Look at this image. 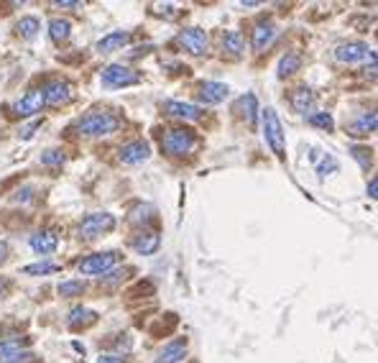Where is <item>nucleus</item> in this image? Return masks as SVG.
Returning <instances> with one entry per match:
<instances>
[{
    "label": "nucleus",
    "instance_id": "nucleus-1",
    "mask_svg": "<svg viewBox=\"0 0 378 363\" xmlns=\"http://www.w3.org/2000/svg\"><path fill=\"white\" fill-rule=\"evenodd\" d=\"M120 128V118L118 115H112L107 110H92L87 115H82L77 123V131L82 136H92V139H98V136H110Z\"/></svg>",
    "mask_w": 378,
    "mask_h": 363
},
{
    "label": "nucleus",
    "instance_id": "nucleus-2",
    "mask_svg": "<svg viewBox=\"0 0 378 363\" xmlns=\"http://www.w3.org/2000/svg\"><path fill=\"white\" fill-rule=\"evenodd\" d=\"M261 113V123H263V136H266L268 146H271V151L279 159H284V126H281L279 115H276V110L273 108H263Z\"/></svg>",
    "mask_w": 378,
    "mask_h": 363
},
{
    "label": "nucleus",
    "instance_id": "nucleus-3",
    "mask_svg": "<svg viewBox=\"0 0 378 363\" xmlns=\"http://www.w3.org/2000/svg\"><path fill=\"white\" fill-rule=\"evenodd\" d=\"M197 144H200V141H197L195 131H189V128H174V131H169L162 141L164 151L171 156L192 154V151L197 148Z\"/></svg>",
    "mask_w": 378,
    "mask_h": 363
},
{
    "label": "nucleus",
    "instance_id": "nucleus-4",
    "mask_svg": "<svg viewBox=\"0 0 378 363\" xmlns=\"http://www.w3.org/2000/svg\"><path fill=\"white\" fill-rule=\"evenodd\" d=\"M141 77L133 70H128L123 64H107L103 70V87L107 90H118V87H131V84H138Z\"/></svg>",
    "mask_w": 378,
    "mask_h": 363
},
{
    "label": "nucleus",
    "instance_id": "nucleus-5",
    "mask_svg": "<svg viewBox=\"0 0 378 363\" xmlns=\"http://www.w3.org/2000/svg\"><path fill=\"white\" fill-rule=\"evenodd\" d=\"M115 228V217L110 212H92L79 223V236L82 238H98L103 233H110Z\"/></svg>",
    "mask_w": 378,
    "mask_h": 363
},
{
    "label": "nucleus",
    "instance_id": "nucleus-6",
    "mask_svg": "<svg viewBox=\"0 0 378 363\" xmlns=\"http://www.w3.org/2000/svg\"><path fill=\"white\" fill-rule=\"evenodd\" d=\"M118 261V253L115 251H103V253H92L84 261H79V274L84 276H98V274H107Z\"/></svg>",
    "mask_w": 378,
    "mask_h": 363
},
{
    "label": "nucleus",
    "instance_id": "nucleus-7",
    "mask_svg": "<svg viewBox=\"0 0 378 363\" xmlns=\"http://www.w3.org/2000/svg\"><path fill=\"white\" fill-rule=\"evenodd\" d=\"M176 44L184 51H189V54L200 56L207 51V34H204L202 28H184L182 34L176 36Z\"/></svg>",
    "mask_w": 378,
    "mask_h": 363
},
{
    "label": "nucleus",
    "instance_id": "nucleus-8",
    "mask_svg": "<svg viewBox=\"0 0 378 363\" xmlns=\"http://www.w3.org/2000/svg\"><path fill=\"white\" fill-rule=\"evenodd\" d=\"M373 49H368V44L363 42H348V44H340L335 49V59L340 64H358L368 59Z\"/></svg>",
    "mask_w": 378,
    "mask_h": 363
},
{
    "label": "nucleus",
    "instance_id": "nucleus-9",
    "mask_svg": "<svg viewBox=\"0 0 378 363\" xmlns=\"http://www.w3.org/2000/svg\"><path fill=\"white\" fill-rule=\"evenodd\" d=\"M151 156V146L146 141H131L126 146L120 148V161L128 164V167H136V164H143Z\"/></svg>",
    "mask_w": 378,
    "mask_h": 363
},
{
    "label": "nucleus",
    "instance_id": "nucleus-10",
    "mask_svg": "<svg viewBox=\"0 0 378 363\" xmlns=\"http://www.w3.org/2000/svg\"><path fill=\"white\" fill-rule=\"evenodd\" d=\"M21 343L26 340H3L0 343V363H28L34 358L31 350H21Z\"/></svg>",
    "mask_w": 378,
    "mask_h": 363
},
{
    "label": "nucleus",
    "instance_id": "nucleus-11",
    "mask_svg": "<svg viewBox=\"0 0 378 363\" xmlns=\"http://www.w3.org/2000/svg\"><path fill=\"white\" fill-rule=\"evenodd\" d=\"M44 92V103L46 105H64L72 100V84L70 82H49L41 87Z\"/></svg>",
    "mask_w": 378,
    "mask_h": 363
},
{
    "label": "nucleus",
    "instance_id": "nucleus-12",
    "mask_svg": "<svg viewBox=\"0 0 378 363\" xmlns=\"http://www.w3.org/2000/svg\"><path fill=\"white\" fill-rule=\"evenodd\" d=\"M44 92L41 90H31V92H26L18 103L13 105V110L21 115V118H28V115H36V113H41V108H44Z\"/></svg>",
    "mask_w": 378,
    "mask_h": 363
},
{
    "label": "nucleus",
    "instance_id": "nucleus-13",
    "mask_svg": "<svg viewBox=\"0 0 378 363\" xmlns=\"http://www.w3.org/2000/svg\"><path fill=\"white\" fill-rule=\"evenodd\" d=\"M162 108L169 113V115H174V118H182V120H200V118H202V108H200V105H192V103L167 100Z\"/></svg>",
    "mask_w": 378,
    "mask_h": 363
},
{
    "label": "nucleus",
    "instance_id": "nucleus-14",
    "mask_svg": "<svg viewBox=\"0 0 378 363\" xmlns=\"http://www.w3.org/2000/svg\"><path fill=\"white\" fill-rule=\"evenodd\" d=\"M131 246H133V251L141 253V256H151V253L159 251L162 238H159V233H154V231H141V233H136V236H133Z\"/></svg>",
    "mask_w": 378,
    "mask_h": 363
},
{
    "label": "nucleus",
    "instance_id": "nucleus-15",
    "mask_svg": "<svg viewBox=\"0 0 378 363\" xmlns=\"http://www.w3.org/2000/svg\"><path fill=\"white\" fill-rule=\"evenodd\" d=\"M228 95H230V87L223 82H204L202 87H200V100H202L204 105L223 103Z\"/></svg>",
    "mask_w": 378,
    "mask_h": 363
},
{
    "label": "nucleus",
    "instance_id": "nucleus-16",
    "mask_svg": "<svg viewBox=\"0 0 378 363\" xmlns=\"http://www.w3.org/2000/svg\"><path fill=\"white\" fill-rule=\"evenodd\" d=\"M128 42H131V34H128V31H110V34L103 36L98 42V51L100 54H112V51L123 49Z\"/></svg>",
    "mask_w": 378,
    "mask_h": 363
},
{
    "label": "nucleus",
    "instance_id": "nucleus-17",
    "mask_svg": "<svg viewBox=\"0 0 378 363\" xmlns=\"http://www.w3.org/2000/svg\"><path fill=\"white\" fill-rule=\"evenodd\" d=\"M273 39H276V26H273V23H259V26L253 28L251 44H253V49L256 51H263V49L271 46Z\"/></svg>",
    "mask_w": 378,
    "mask_h": 363
},
{
    "label": "nucleus",
    "instance_id": "nucleus-18",
    "mask_svg": "<svg viewBox=\"0 0 378 363\" xmlns=\"http://www.w3.org/2000/svg\"><path fill=\"white\" fill-rule=\"evenodd\" d=\"M31 248H34L36 253H41V256H46V253H54L56 246H59V238H56V233L51 231H39L36 236H31Z\"/></svg>",
    "mask_w": 378,
    "mask_h": 363
},
{
    "label": "nucleus",
    "instance_id": "nucleus-19",
    "mask_svg": "<svg viewBox=\"0 0 378 363\" xmlns=\"http://www.w3.org/2000/svg\"><path fill=\"white\" fill-rule=\"evenodd\" d=\"M184 356H187V340H171L164 345L156 363H179Z\"/></svg>",
    "mask_w": 378,
    "mask_h": 363
},
{
    "label": "nucleus",
    "instance_id": "nucleus-20",
    "mask_svg": "<svg viewBox=\"0 0 378 363\" xmlns=\"http://www.w3.org/2000/svg\"><path fill=\"white\" fill-rule=\"evenodd\" d=\"M292 108H294L296 113H312V108H315V92L309 90V87H296L294 92H292Z\"/></svg>",
    "mask_w": 378,
    "mask_h": 363
},
{
    "label": "nucleus",
    "instance_id": "nucleus-21",
    "mask_svg": "<svg viewBox=\"0 0 378 363\" xmlns=\"http://www.w3.org/2000/svg\"><path fill=\"white\" fill-rule=\"evenodd\" d=\"M98 320V312H92V310L87 307H74L70 312V328L72 330H79V328H87V325H92V322Z\"/></svg>",
    "mask_w": 378,
    "mask_h": 363
},
{
    "label": "nucleus",
    "instance_id": "nucleus-22",
    "mask_svg": "<svg viewBox=\"0 0 378 363\" xmlns=\"http://www.w3.org/2000/svg\"><path fill=\"white\" fill-rule=\"evenodd\" d=\"M376 113H365V115H360V118L356 120L351 126V136H356V139H360V136H368V133H376Z\"/></svg>",
    "mask_w": 378,
    "mask_h": 363
},
{
    "label": "nucleus",
    "instance_id": "nucleus-23",
    "mask_svg": "<svg viewBox=\"0 0 378 363\" xmlns=\"http://www.w3.org/2000/svg\"><path fill=\"white\" fill-rule=\"evenodd\" d=\"M240 108H243L245 123L253 128L256 126V120H259V103H256V95H253V92L243 95V98H240Z\"/></svg>",
    "mask_w": 378,
    "mask_h": 363
},
{
    "label": "nucleus",
    "instance_id": "nucleus-24",
    "mask_svg": "<svg viewBox=\"0 0 378 363\" xmlns=\"http://www.w3.org/2000/svg\"><path fill=\"white\" fill-rule=\"evenodd\" d=\"M223 49L228 51V54H235V56H238L240 51L245 49L243 34H240V31H225V36H223Z\"/></svg>",
    "mask_w": 378,
    "mask_h": 363
},
{
    "label": "nucleus",
    "instance_id": "nucleus-25",
    "mask_svg": "<svg viewBox=\"0 0 378 363\" xmlns=\"http://www.w3.org/2000/svg\"><path fill=\"white\" fill-rule=\"evenodd\" d=\"M70 31H72V23L67 21V18H54V21L49 23V36L51 42H67L70 39Z\"/></svg>",
    "mask_w": 378,
    "mask_h": 363
},
{
    "label": "nucleus",
    "instance_id": "nucleus-26",
    "mask_svg": "<svg viewBox=\"0 0 378 363\" xmlns=\"http://www.w3.org/2000/svg\"><path fill=\"white\" fill-rule=\"evenodd\" d=\"M301 67V56L296 54V51H289L287 56H281V62H279V77H289V75H294L296 70Z\"/></svg>",
    "mask_w": 378,
    "mask_h": 363
},
{
    "label": "nucleus",
    "instance_id": "nucleus-27",
    "mask_svg": "<svg viewBox=\"0 0 378 363\" xmlns=\"http://www.w3.org/2000/svg\"><path fill=\"white\" fill-rule=\"evenodd\" d=\"M39 28H41L39 18H34V15H26V18H21V21H18L15 31H18V34H21L23 39H34V36L39 34Z\"/></svg>",
    "mask_w": 378,
    "mask_h": 363
},
{
    "label": "nucleus",
    "instance_id": "nucleus-28",
    "mask_svg": "<svg viewBox=\"0 0 378 363\" xmlns=\"http://www.w3.org/2000/svg\"><path fill=\"white\" fill-rule=\"evenodd\" d=\"M54 272H59V266H56L54 261H39V264L23 266V274H28V276H39V274H54Z\"/></svg>",
    "mask_w": 378,
    "mask_h": 363
},
{
    "label": "nucleus",
    "instance_id": "nucleus-29",
    "mask_svg": "<svg viewBox=\"0 0 378 363\" xmlns=\"http://www.w3.org/2000/svg\"><path fill=\"white\" fill-rule=\"evenodd\" d=\"M82 292H84L82 279H67L59 284V294H62V297H79Z\"/></svg>",
    "mask_w": 378,
    "mask_h": 363
},
{
    "label": "nucleus",
    "instance_id": "nucleus-30",
    "mask_svg": "<svg viewBox=\"0 0 378 363\" xmlns=\"http://www.w3.org/2000/svg\"><path fill=\"white\" fill-rule=\"evenodd\" d=\"M309 123L315 128H322V131H332V128H335V120H332L330 113H312V115H309Z\"/></svg>",
    "mask_w": 378,
    "mask_h": 363
},
{
    "label": "nucleus",
    "instance_id": "nucleus-31",
    "mask_svg": "<svg viewBox=\"0 0 378 363\" xmlns=\"http://www.w3.org/2000/svg\"><path fill=\"white\" fill-rule=\"evenodd\" d=\"M351 154H353V159H356L363 169H368V167H371V164H373V156H371L373 151H371V148H365V146H353V148H351Z\"/></svg>",
    "mask_w": 378,
    "mask_h": 363
},
{
    "label": "nucleus",
    "instance_id": "nucleus-32",
    "mask_svg": "<svg viewBox=\"0 0 378 363\" xmlns=\"http://www.w3.org/2000/svg\"><path fill=\"white\" fill-rule=\"evenodd\" d=\"M62 161H64V151H56V148H51V151H46V154L41 156L44 167H59Z\"/></svg>",
    "mask_w": 378,
    "mask_h": 363
},
{
    "label": "nucleus",
    "instance_id": "nucleus-33",
    "mask_svg": "<svg viewBox=\"0 0 378 363\" xmlns=\"http://www.w3.org/2000/svg\"><path fill=\"white\" fill-rule=\"evenodd\" d=\"M332 169H337V159H335V156H325L322 164L317 167V177H320V179H325V177H327V172H332Z\"/></svg>",
    "mask_w": 378,
    "mask_h": 363
},
{
    "label": "nucleus",
    "instance_id": "nucleus-34",
    "mask_svg": "<svg viewBox=\"0 0 378 363\" xmlns=\"http://www.w3.org/2000/svg\"><path fill=\"white\" fill-rule=\"evenodd\" d=\"M98 363H126V358L118 356V353H103V356L98 358Z\"/></svg>",
    "mask_w": 378,
    "mask_h": 363
},
{
    "label": "nucleus",
    "instance_id": "nucleus-35",
    "mask_svg": "<svg viewBox=\"0 0 378 363\" xmlns=\"http://www.w3.org/2000/svg\"><path fill=\"white\" fill-rule=\"evenodd\" d=\"M36 128H39V120H34V123H31V126L21 128V131H18V136H21V139H31V133H34Z\"/></svg>",
    "mask_w": 378,
    "mask_h": 363
},
{
    "label": "nucleus",
    "instance_id": "nucleus-36",
    "mask_svg": "<svg viewBox=\"0 0 378 363\" xmlns=\"http://www.w3.org/2000/svg\"><path fill=\"white\" fill-rule=\"evenodd\" d=\"M365 192H368V197H378L376 195V192H378V179H376V177L371 179V184H368V189H365Z\"/></svg>",
    "mask_w": 378,
    "mask_h": 363
},
{
    "label": "nucleus",
    "instance_id": "nucleus-37",
    "mask_svg": "<svg viewBox=\"0 0 378 363\" xmlns=\"http://www.w3.org/2000/svg\"><path fill=\"white\" fill-rule=\"evenodd\" d=\"M54 8H79V3H70V0H59V3H54Z\"/></svg>",
    "mask_w": 378,
    "mask_h": 363
},
{
    "label": "nucleus",
    "instance_id": "nucleus-38",
    "mask_svg": "<svg viewBox=\"0 0 378 363\" xmlns=\"http://www.w3.org/2000/svg\"><path fill=\"white\" fill-rule=\"evenodd\" d=\"M6 256H8V246H6V243H0V264L6 261Z\"/></svg>",
    "mask_w": 378,
    "mask_h": 363
},
{
    "label": "nucleus",
    "instance_id": "nucleus-39",
    "mask_svg": "<svg viewBox=\"0 0 378 363\" xmlns=\"http://www.w3.org/2000/svg\"><path fill=\"white\" fill-rule=\"evenodd\" d=\"M6 289H8V281H3V279H0V297L6 294Z\"/></svg>",
    "mask_w": 378,
    "mask_h": 363
}]
</instances>
